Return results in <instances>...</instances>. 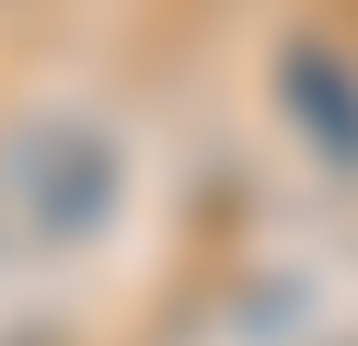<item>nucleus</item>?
<instances>
[{"instance_id":"f257e3e1","label":"nucleus","mask_w":358,"mask_h":346,"mask_svg":"<svg viewBox=\"0 0 358 346\" xmlns=\"http://www.w3.org/2000/svg\"><path fill=\"white\" fill-rule=\"evenodd\" d=\"M116 208H127V150H116V127H93V115H35V127L0 138V219L24 231L35 254L104 243Z\"/></svg>"},{"instance_id":"f03ea898","label":"nucleus","mask_w":358,"mask_h":346,"mask_svg":"<svg viewBox=\"0 0 358 346\" xmlns=\"http://www.w3.org/2000/svg\"><path fill=\"white\" fill-rule=\"evenodd\" d=\"M278 115H289V138H301L324 173L358 185V58L347 46H324V35L278 46Z\"/></svg>"}]
</instances>
